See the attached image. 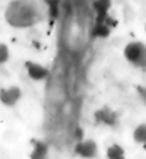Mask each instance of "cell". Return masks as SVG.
<instances>
[{"instance_id": "7c38bea8", "label": "cell", "mask_w": 146, "mask_h": 159, "mask_svg": "<svg viewBox=\"0 0 146 159\" xmlns=\"http://www.w3.org/2000/svg\"><path fill=\"white\" fill-rule=\"evenodd\" d=\"M35 149H37V150L39 152V150L47 149V148H45V145H44V143H38V145L35 146ZM31 156H32V158H39V156H44V153H35V152H34V153L31 155Z\"/></svg>"}, {"instance_id": "30bf717a", "label": "cell", "mask_w": 146, "mask_h": 159, "mask_svg": "<svg viewBox=\"0 0 146 159\" xmlns=\"http://www.w3.org/2000/svg\"><path fill=\"white\" fill-rule=\"evenodd\" d=\"M45 5L48 9V18L51 20H56L60 12V0H45Z\"/></svg>"}, {"instance_id": "9c48e42d", "label": "cell", "mask_w": 146, "mask_h": 159, "mask_svg": "<svg viewBox=\"0 0 146 159\" xmlns=\"http://www.w3.org/2000/svg\"><path fill=\"white\" fill-rule=\"evenodd\" d=\"M107 158L110 159H120V158H124L126 156V152L123 149V146H120L118 143H111V145L107 148Z\"/></svg>"}, {"instance_id": "8fae6325", "label": "cell", "mask_w": 146, "mask_h": 159, "mask_svg": "<svg viewBox=\"0 0 146 159\" xmlns=\"http://www.w3.org/2000/svg\"><path fill=\"white\" fill-rule=\"evenodd\" d=\"M10 58V50L5 43H0V64H5Z\"/></svg>"}, {"instance_id": "ba28073f", "label": "cell", "mask_w": 146, "mask_h": 159, "mask_svg": "<svg viewBox=\"0 0 146 159\" xmlns=\"http://www.w3.org/2000/svg\"><path fill=\"white\" fill-rule=\"evenodd\" d=\"M133 140L135 143L142 146H146V123H140V124L135 127L133 130Z\"/></svg>"}, {"instance_id": "4fadbf2b", "label": "cell", "mask_w": 146, "mask_h": 159, "mask_svg": "<svg viewBox=\"0 0 146 159\" xmlns=\"http://www.w3.org/2000/svg\"><path fill=\"white\" fill-rule=\"evenodd\" d=\"M145 31H146V24H145Z\"/></svg>"}, {"instance_id": "277c9868", "label": "cell", "mask_w": 146, "mask_h": 159, "mask_svg": "<svg viewBox=\"0 0 146 159\" xmlns=\"http://www.w3.org/2000/svg\"><path fill=\"white\" fill-rule=\"evenodd\" d=\"M75 153L82 158H97L98 156V145L97 142L92 139H85L80 140L76 148H75Z\"/></svg>"}, {"instance_id": "7a4b0ae2", "label": "cell", "mask_w": 146, "mask_h": 159, "mask_svg": "<svg viewBox=\"0 0 146 159\" xmlns=\"http://www.w3.org/2000/svg\"><path fill=\"white\" fill-rule=\"evenodd\" d=\"M22 98V89L16 85H10L0 89V102L5 107H15Z\"/></svg>"}, {"instance_id": "52a82bcc", "label": "cell", "mask_w": 146, "mask_h": 159, "mask_svg": "<svg viewBox=\"0 0 146 159\" xmlns=\"http://www.w3.org/2000/svg\"><path fill=\"white\" fill-rule=\"evenodd\" d=\"M91 34H92L94 38H107L108 35L111 34V28H110L107 20H104V22H95V26L92 28Z\"/></svg>"}, {"instance_id": "3957f363", "label": "cell", "mask_w": 146, "mask_h": 159, "mask_svg": "<svg viewBox=\"0 0 146 159\" xmlns=\"http://www.w3.org/2000/svg\"><path fill=\"white\" fill-rule=\"evenodd\" d=\"M25 70L28 73V76L35 80V82H41V80H45L47 77H48V69L43 66L41 63L38 61H32V60H29V61L25 63Z\"/></svg>"}, {"instance_id": "5b68a950", "label": "cell", "mask_w": 146, "mask_h": 159, "mask_svg": "<svg viewBox=\"0 0 146 159\" xmlns=\"http://www.w3.org/2000/svg\"><path fill=\"white\" fill-rule=\"evenodd\" d=\"M112 0H95L94 10H95V22H104L108 19V13L111 9Z\"/></svg>"}, {"instance_id": "6da1fadb", "label": "cell", "mask_w": 146, "mask_h": 159, "mask_svg": "<svg viewBox=\"0 0 146 159\" xmlns=\"http://www.w3.org/2000/svg\"><path fill=\"white\" fill-rule=\"evenodd\" d=\"M127 61L136 67H146V45L142 41H130L123 50Z\"/></svg>"}, {"instance_id": "8992f818", "label": "cell", "mask_w": 146, "mask_h": 159, "mask_svg": "<svg viewBox=\"0 0 146 159\" xmlns=\"http://www.w3.org/2000/svg\"><path fill=\"white\" fill-rule=\"evenodd\" d=\"M95 120L101 124L114 125L117 123V114L110 108H101L95 112Z\"/></svg>"}]
</instances>
